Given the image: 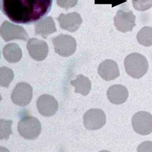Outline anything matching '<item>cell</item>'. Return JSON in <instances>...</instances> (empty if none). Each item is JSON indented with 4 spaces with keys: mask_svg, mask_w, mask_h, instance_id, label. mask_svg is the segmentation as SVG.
I'll list each match as a JSON object with an SVG mask.
<instances>
[{
    "mask_svg": "<svg viewBox=\"0 0 152 152\" xmlns=\"http://www.w3.org/2000/svg\"><path fill=\"white\" fill-rule=\"evenodd\" d=\"M52 4L53 0H0V9L13 22L31 24L44 18Z\"/></svg>",
    "mask_w": 152,
    "mask_h": 152,
    "instance_id": "1",
    "label": "cell"
},
{
    "mask_svg": "<svg viewBox=\"0 0 152 152\" xmlns=\"http://www.w3.org/2000/svg\"><path fill=\"white\" fill-rule=\"evenodd\" d=\"M124 65L126 72L136 79L142 77L148 72V60L144 56L138 53H131L127 56Z\"/></svg>",
    "mask_w": 152,
    "mask_h": 152,
    "instance_id": "2",
    "label": "cell"
},
{
    "mask_svg": "<svg viewBox=\"0 0 152 152\" xmlns=\"http://www.w3.org/2000/svg\"><path fill=\"white\" fill-rule=\"evenodd\" d=\"M17 129L21 137L28 140H34L39 136L42 131L40 121L36 117L26 116L19 121Z\"/></svg>",
    "mask_w": 152,
    "mask_h": 152,
    "instance_id": "3",
    "label": "cell"
},
{
    "mask_svg": "<svg viewBox=\"0 0 152 152\" xmlns=\"http://www.w3.org/2000/svg\"><path fill=\"white\" fill-rule=\"evenodd\" d=\"M53 44L55 52L63 57L72 56L76 49L75 39L68 34H61L53 38Z\"/></svg>",
    "mask_w": 152,
    "mask_h": 152,
    "instance_id": "4",
    "label": "cell"
},
{
    "mask_svg": "<svg viewBox=\"0 0 152 152\" xmlns=\"http://www.w3.org/2000/svg\"><path fill=\"white\" fill-rule=\"evenodd\" d=\"M132 125L134 131L142 136L152 133V115L146 111L135 113L132 119Z\"/></svg>",
    "mask_w": 152,
    "mask_h": 152,
    "instance_id": "5",
    "label": "cell"
},
{
    "mask_svg": "<svg viewBox=\"0 0 152 152\" xmlns=\"http://www.w3.org/2000/svg\"><path fill=\"white\" fill-rule=\"evenodd\" d=\"M32 97V86L26 83L21 82L16 85L11 97L13 104L20 107H24L30 103Z\"/></svg>",
    "mask_w": 152,
    "mask_h": 152,
    "instance_id": "6",
    "label": "cell"
},
{
    "mask_svg": "<svg viewBox=\"0 0 152 152\" xmlns=\"http://www.w3.org/2000/svg\"><path fill=\"white\" fill-rule=\"evenodd\" d=\"M83 121L87 129L97 130L104 127L106 122V117L101 109L91 108L84 114Z\"/></svg>",
    "mask_w": 152,
    "mask_h": 152,
    "instance_id": "7",
    "label": "cell"
},
{
    "mask_svg": "<svg viewBox=\"0 0 152 152\" xmlns=\"http://www.w3.org/2000/svg\"><path fill=\"white\" fill-rule=\"evenodd\" d=\"M1 36L5 42L15 39L26 41L29 38L28 33L22 27L5 20L1 26Z\"/></svg>",
    "mask_w": 152,
    "mask_h": 152,
    "instance_id": "8",
    "label": "cell"
},
{
    "mask_svg": "<svg viewBox=\"0 0 152 152\" xmlns=\"http://www.w3.org/2000/svg\"><path fill=\"white\" fill-rule=\"evenodd\" d=\"M135 20L136 16L132 11L119 10L114 17V24L118 31L126 33L132 31L136 26Z\"/></svg>",
    "mask_w": 152,
    "mask_h": 152,
    "instance_id": "9",
    "label": "cell"
},
{
    "mask_svg": "<svg viewBox=\"0 0 152 152\" xmlns=\"http://www.w3.org/2000/svg\"><path fill=\"white\" fill-rule=\"evenodd\" d=\"M37 107L41 115L51 117L56 113L59 104L55 97L49 94H43L37 101Z\"/></svg>",
    "mask_w": 152,
    "mask_h": 152,
    "instance_id": "10",
    "label": "cell"
},
{
    "mask_svg": "<svg viewBox=\"0 0 152 152\" xmlns=\"http://www.w3.org/2000/svg\"><path fill=\"white\" fill-rule=\"evenodd\" d=\"M27 49L29 56L38 61L44 60L48 56L49 48L47 43L44 40L32 38L28 40Z\"/></svg>",
    "mask_w": 152,
    "mask_h": 152,
    "instance_id": "11",
    "label": "cell"
},
{
    "mask_svg": "<svg viewBox=\"0 0 152 152\" xmlns=\"http://www.w3.org/2000/svg\"><path fill=\"white\" fill-rule=\"evenodd\" d=\"M56 20L59 23L60 28L70 32L78 30L83 22L80 14L75 12L67 14L61 13Z\"/></svg>",
    "mask_w": 152,
    "mask_h": 152,
    "instance_id": "12",
    "label": "cell"
},
{
    "mask_svg": "<svg viewBox=\"0 0 152 152\" xmlns=\"http://www.w3.org/2000/svg\"><path fill=\"white\" fill-rule=\"evenodd\" d=\"M98 73L105 81L114 80L120 75L118 65L116 61L111 59L104 60L100 64Z\"/></svg>",
    "mask_w": 152,
    "mask_h": 152,
    "instance_id": "13",
    "label": "cell"
},
{
    "mask_svg": "<svg viewBox=\"0 0 152 152\" xmlns=\"http://www.w3.org/2000/svg\"><path fill=\"white\" fill-rule=\"evenodd\" d=\"M107 96L109 101L113 104H121L128 99V90L124 85H114L110 87L107 91Z\"/></svg>",
    "mask_w": 152,
    "mask_h": 152,
    "instance_id": "14",
    "label": "cell"
},
{
    "mask_svg": "<svg viewBox=\"0 0 152 152\" xmlns=\"http://www.w3.org/2000/svg\"><path fill=\"white\" fill-rule=\"evenodd\" d=\"M35 34L40 35L44 39L56 31L55 22L51 16L44 18L35 24Z\"/></svg>",
    "mask_w": 152,
    "mask_h": 152,
    "instance_id": "15",
    "label": "cell"
},
{
    "mask_svg": "<svg viewBox=\"0 0 152 152\" xmlns=\"http://www.w3.org/2000/svg\"><path fill=\"white\" fill-rule=\"evenodd\" d=\"M3 54L8 62L16 63L20 61L22 57V50L19 45L16 43H9L4 46Z\"/></svg>",
    "mask_w": 152,
    "mask_h": 152,
    "instance_id": "16",
    "label": "cell"
},
{
    "mask_svg": "<svg viewBox=\"0 0 152 152\" xmlns=\"http://www.w3.org/2000/svg\"><path fill=\"white\" fill-rule=\"evenodd\" d=\"M70 84L75 88V92L79 93L83 96L88 95L91 88V82L88 77L80 74L75 80H72Z\"/></svg>",
    "mask_w": 152,
    "mask_h": 152,
    "instance_id": "17",
    "label": "cell"
},
{
    "mask_svg": "<svg viewBox=\"0 0 152 152\" xmlns=\"http://www.w3.org/2000/svg\"><path fill=\"white\" fill-rule=\"evenodd\" d=\"M137 40L140 44L148 47L152 45V27L145 26L138 32Z\"/></svg>",
    "mask_w": 152,
    "mask_h": 152,
    "instance_id": "18",
    "label": "cell"
},
{
    "mask_svg": "<svg viewBox=\"0 0 152 152\" xmlns=\"http://www.w3.org/2000/svg\"><path fill=\"white\" fill-rule=\"evenodd\" d=\"M14 79V74L12 69L3 66L0 69V84L1 86L8 88Z\"/></svg>",
    "mask_w": 152,
    "mask_h": 152,
    "instance_id": "19",
    "label": "cell"
},
{
    "mask_svg": "<svg viewBox=\"0 0 152 152\" xmlns=\"http://www.w3.org/2000/svg\"><path fill=\"white\" fill-rule=\"evenodd\" d=\"M12 120H6L4 119L1 120V140H8L10 134L12 133L11 126Z\"/></svg>",
    "mask_w": 152,
    "mask_h": 152,
    "instance_id": "20",
    "label": "cell"
},
{
    "mask_svg": "<svg viewBox=\"0 0 152 152\" xmlns=\"http://www.w3.org/2000/svg\"><path fill=\"white\" fill-rule=\"evenodd\" d=\"M134 9L139 11H145L151 8L152 0H132Z\"/></svg>",
    "mask_w": 152,
    "mask_h": 152,
    "instance_id": "21",
    "label": "cell"
},
{
    "mask_svg": "<svg viewBox=\"0 0 152 152\" xmlns=\"http://www.w3.org/2000/svg\"><path fill=\"white\" fill-rule=\"evenodd\" d=\"M78 2V0H56L58 6L65 10L74 7Z\"/></svg>",
    "mask_w": 152,
    "mask_h": 152,
    "instance_id": "22",
    "label": "cell"
},
{
    "mask_svg": "<svg viewBox=\"0 0 152 152\" xmlns=\"http://www.w3.org/2000/svg\"><path fill=\"white\" fill-rule=\"evenodd\" d=\"M138 152H152V142L145 141L138 146Z\"/></svg>",
    "mask_w": 152,
    "mask_h": 152,
    "instance_id": "23",
    "label": "cell"
}]
</instances>
